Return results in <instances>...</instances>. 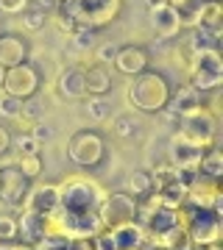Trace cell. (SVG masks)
Instances as JSON below:
<instances>
[{
    "mask_svg": "<svg viewBox=\"0 0 223 250\" xmlns=\"http://www.w3.org/2000/svg\"><path fill=\"white\" fill-rule=\"evenodd\" d=\"M20 208L34 211L39 217L53 214L56 208H59V189H56V184H36V187H31Z\"/></svg>",
    "mask_w": 223,
    "mask_h": 250,
    "instance_id": "5bb4252c",
    "label": "cell"
},
{
    "mask_svg": "<svg viewBox=\"0 0 223 250\" xmlns=\"http://www.w3.org/2000/svg\"><path fill=\"white\" fill-rule=\"evenodd\" d=\"M56 92L67 100H81L87 98V83H84V70L81 67H67L56 78Z\"/></svg>",
    "mask_w": 223,
    "mask_h": 250,
    "instance_id": "2e32d148",
    "label": "cell"
},
{
    "mask_svg": "<svg viewBox=\"0 0 223 250\" xmlns=\"http://www.w3.org/2000/svg\"><path fill=\"white\" fill-rule=\"evenodd\" d=\"M3 78H6V67H0V86H3Z\"/></svg>",
    "mask_w": 223,
    "mask_h": 250,
    "instance_id": "7dc6e473",
    "label": "cell"
},
{
    "mask_svg": "<svg viewBox=\"0 0 223 250\" xmlns=\"http://www.w3.org/2000/svg\"><path fill=\"white\" fill-rule=\"evenodd\" d=\"M181 223V217H178V208H168V206H159L156 211H153L148 220L143 223L145 228V245L151 239H156V236H162L165 231H170L173 225Z\"/></svg>",
    "mask_w": 223,
    "mask_h": 250,
    "instance_id": "e0dca14e",
    "label": "cell"
},
{
    "mask_svg": "<svg viewBox=\"0 0 223 250\" xmlns=\"http://www.w3.org/2000/svg\"><path fill=\"white\" fill-rule=\"evenodd\" d=\"M170 6L176 9V17H178V25L181 28H196L198 25L201 0H170Z\"/></svg>",
    "mask_w": 223,
    "mask_h": 250,
    "instance_id": "4316f807",
    "label": "cell"
},
{
    "mask_svg": "<svg viewBox=\"0 0 223 250\" xmlns=\"http://www.w3.org/2000/svg\"><path fill=\"white\" fill-rule=\"evenodd\" d=\"M196 28L221 31L223 28V6H221V0H201V9H198V25Z\"/></svg>",
    "mask_w": 223,
    "mask_h": 250,
    "instance_id": "d4e9b609",
    "label": "cell"
},
{
    "mask_svg": "<svg viewBox=\"0 0 223 250\" xmlns=\"http://www.w3.org/2000/svg\"><path fill=\"white\" fill-rule=\"evenodd\" d=\"M115 53H117V47L112 45V42H106V45H98L95 47V59H98V64H112L115 62Z\"/></svg>",
    "mask_w": 223,
    "mask_h": 250,
    "instance_id": "74e56055",
    "label": "cell"
},
{
    "mask_svg": "<svg viewBox=\"0 0 223 250\" xmlns=\"http://www.w3.org/2000/svg\"><path fill=\"white\" fill-rule=\"evenodd\" d=\"M11 147H17V153H39L42 150V142H36L34 136L28 134H20L17 139H11Z\"/></svg>",
    "mask_w": 223,
    "mask_h": 250,
    "instance_id": "1f68e13d",
    "label": "cell"
},
{
    "mask_svg": "<svg viewBox=\"0 0 223 250\" xmlns=\"http://www.w3.org/2000/svg\"><path fill=\"white\" fill-rule=\"evenodd\" d=\"M39 3H45V6H50V3H56V0H39Z\"/></svg>",
    "mask_w": 223,
    "mask_h": 250,
    "instance_id": "c3c4849f",
    "label": "cell"
},
{
    "mask_svg": "<svg viewBox=\"0 0 223 250\" xmlns=\"http://www.w3.org/2000/svg\"><path fill=\"white\" fill-rule=\"evenodd\" d=\"M134 250H151V248H148V245H145V248H134Z\"/></svg>",
    "mask_w": 223,
    "mask_h": 250,
    "instance_id": "681fc988",
    "label": "cell"
},
{
    "mask_svg": "<svg viewBox=\"0 0 223 250\" xmlns=\"http://www.w3.org/2000/svg\"><path fill=\"white\" fill-rule=\"evenodd\" d=\"M201 106V92L196 89V86H190V83H184V86H178L176 92H170V100H168V106L173 114H187V111H193V108Z\"/></svg>",
    "mask_w": 223,
    "mask_h": 250,
    "instance_id": "603a6c76",
    "label": "cell"
},
{
    "mask_svg": "<svg viewBox=\"0 0 223 250\" xmlns=\"http://www.w3.org/2000/svg\"><path fill=\"white\" fill-rule=\"evenodd\" d=\"M92 242H95V250H115V242H112V236H109L106 228H103L100 233H95Z\"/></svg>",
    "mask_w": 223,
    "mask_h": 250,
    "instance_id": "60d3db41",
    "label": "cell"
},
{
    "mask_svg": "<svg viewBox=\"0 0 223 250\" xmlns=\"http://www.w3.org/2000/svg\"><path fill=\"white\" fill-rule=\"evenodd\" d=\"M14 167H17L28 181H34L36 175L42 172V156H39V153H17Z\"/></svg>",
    "mask_w": 223,
    "mask_h": 250,
    "instance_id": "f1b7e54d",
    "label": "cell"
},
{
    "mask_svg": "<svg viewBox=\"0 0 223 250\" xmlns=\"http://www.w3.org/2000/svg\"><path fill=\"white\" fill-rule=\"evenodd\" d=\"M170 0H145V6L148 9H156V6H168Z\"/></svg>",
    "mask_w": 223,
    "mask_h": 250,
    "instance_id": "f6af8a7d",
    "label": "cell"
},
{
    "mask_svg": "<svg viewBox=\"0 0 223 250\" xmlns=\"http://www.w3.org/2000/svg\"><path fill=\"white\" fill-rule=\"evenodd\" d=\"M17 239L25 245H36L45 239V217L34 214V211H20L17 217Z\"/></svg>",
    "mask_w": 223,
    "mask_h": 250,
    "instance_id": "44dd1931",
    "label": "cell"
},
{
    "mask_svg": "<svg viewBox=\"0 0 223 250\" xmlns=\"http://www.w3.org/2000/svg\"><path fill=\"white\" fill-rule=\"evenodd\" d=\"M112 134L120 136V139H131L137 134V120L131 114H117L112 120Z\"/></svg>",
    "mask_w": 223,
    "mask_h": 250,
    "instance_id": "4dcf8cb0",
    "label": "cell"
},
{
    "mask_svg": "<svg viewBox=\"0 0 223 250\" xmlns=\"http://www.w3.org/2000/svg\"><path fill=\"white\" fill-rule=\"evenodd\" d=\"M67 156L75 167H98L103 156H106V142H103V136L98 131H78V134L70 136V142H67Z\"/></svg>",
    "mask_w": 223,
    "mask_h": 250,
    "instance_id": "52a82bcc",
    "label": "cell"
},
{
    "mask_svg": "<svg viewBox=\"0 0 223 250\" xmlns=\"http://www.w3.org/2000/svg\"><path fill=\"white\" fill-rule=\"evenodd\" d=\"M148 22H151V28L156 31V36H162V39H170V36H176L178 31H181V25H178V17H176V9L173 6H156V9H148Z\"/></svg>",
    "mask_w": 223,
    "mask_h": 250,
    "instance_id": "ffe728a7",
    "label": "cell"
},
{
    "mask_svg": "<svg viewBox=\"0 0 223 250\" xmlns=\"http://www.w3.org/2000/svg\"><path fill=\"white\" fill-rule=\"evenodd\" d=\"M148 248H159V250H193L196 245H193V239H190L187 228L178 223V225H173L170 231H165L162 236L151 239V242H148Z\"/></svg>",
    "mask_w": 223,
    "mask_h": 250,
    "instance_id": "7402d4cb",
    "label": "cell"
},
{
    "mask_svg": "<svg viewBox=\"0 0 223 250\" xmlns=\"http://www.w3.org/2000/svg\"><path fill=\"white\" fill-rule=\"evenodd\" d=\"M190 86H196L198 92H212L223 83V59L221 50H198L193 53L187 64Z\"/></svg>",
    "mask_w": 223,
    "mask_h": 250,
    "instance_id": "8992f818",
    "label": "cell"
},
{
    "mask_svg": "<svg viewBox=\"0 0 223 250\" xmlns=\"http://www.w3.org/2000/svg\"><path fill=\"white\" fill-rule=\"evenodd\" d=\"M193 250H221V242H215V245H206V248H193Z\"/></svg>",
    "mask_w": 223,
    "mask_h": 250,
    "instance_id": "bcb514c9",
    "label": "cell"
},
{
    "mask_svg": "<svg viewBox=\"0 0 223 250\" xmlns=\"http://www.w3.org/2000/svg\"><path fill=\"white\" fill-rule=\"evenodd\" d=\"M28 134L34 136L36 142H48V139H50V136H53V131H50V128H48V125L36 123V125H31V131H28Z\"/></svg>",
    "mask_w": 223,
    "mask_h": 250,
    "instance_id": "b9f144b4",
    "label": "cell"
},
{
    "mask_svg": "<svg viewBox=\"0 0 223 250\" xmlns=\"http://www.w3.org/2000/svg\"><path fill=\"white\" fill-rule=\"evenodd\" d=\"M84 117H89L92 123H103L109 120V103L98 95H87L84 98Z\"/></svg>",
    "mask_w": 223,
    "mask_h": 250,
    "instance_id": "f546056e",
    "label": "cell"
},
{
    "mask_svg": "<svg viewBox=\"0 0 223 250\" xmlns=\"http://www.w3.org/2000/svg\"><path fill=\"white\" fill-rule=\"evenodd\" d=\"M84 83H87V95L103 98V95L112 89V72H109L103 64H95V67L84 70Z\"/></svg>",
    "mask_w": 223,
    "mask_h": 250,
    "instance_id": "cb8c5ba5",
    "label": "cell"
},
{
    "mask_svg": "<svg viewBox=\"0 0 223 250\" xmlns=\"http://www.w3.org/2000/svg\"><path fill=\"white\" fill-rule=\"evenodd\" d=\"M151 250H159V248H151Z\"/></svg>",
    "mask_w": 223,
    "mask_h": 250,
    "instance_id": "f907efd6",
    "label": "cell"
},
{
    "mask_svg": "<svg viewBox=\"0 0 223 250\" xmlns=\"http://www.w3.org/2000/svg\"><path fill=\"white\" fill-rule=\"evenodd\" d=\"M178 217H181V225L187 228L190 239H193L196 248H206V245L221 242L223 225H221V217L215 214L212 208H201V206L184 203L178 208Z\"/></svg>",
    "mask_w": 223,
    "mask_h": 250,
    "instance_id": "3957f363",
    "label": "cell"
},
{
    "mask_svg": "<svg viewBox=\"0 0 223 250\" xmlns=\"http://www.w3.org/2000/svg\"><path fill=\"white\" fill-rule=\"evenodd\" d=\"M28 189H31V181H28L14 164H9V167L0 170V200L6 206L20 208L23 200H25V195H28Z\"/></svg>",
    "mask_w": 223,
    "mask_h": 250,
    "instance_id": "7c38bea8",
    "label": "cell"
},
{
    "mask_svg": "<svg viewBox=\"0 0 223 250\" xmlns=\"http://www.w3.org/2000/svg\"><path fill=\"white\" fill-rule=\"evenodd\" d=\"M73 42L81 47V50H87V47H92V36H95V28H87V25H75V31H73Z\"/></svg>",
    "mask_w": 223,
    "mask_h": 250,
    "instance_id": "836d02e7",
    "label": "cell"
},
{
    "mask_svg": "<svg viewBox=\"0 0 223 250\" xmlns=\"http://www.w3.org/2000/svg\"><path fill=\"white\" fill-rule=\"evenodd\" d=\"M221 197H223L221 178H209V175H201V172L187 175V203L190 206L212 208Z\"/></svg>",
    "mask_w": 223,
    "mask_h": 250,
    "instance_id": "8fae6325",
    "label": "cell"
},
{
    "mask_svg": "<svg viewBox=\"0 0 223 250\" xmlns=\"http://www.w3.org/2000/svg\"><path fill=\"white\" fill-rule=\"evenodd\" d=\"M67 245H70V239H42L34 245V250H70Z\"/></svg>",
    "mask_w": 223,
    "mask_h": 250,
    "instance_id": "ab89813d",
    "label": "cell"
},
{
    "mask_svg": "<svg viewBox=\"0 0 223 250\" xmlns=\"http://www.w3.org/2000/svg\"><path fill=\"white\" fill-rule=\"evenodd\" d=\"M59 189V211L70 217H100L106 189L89 175H67Z\"/></svg>",
    "mask_w": 223,
    "mask_h": 250,
    "instance_id": "6da1fadb",
    "label": "cell"
},
{
    "mask_svg": "<svg viewBox=\"0 0 223 250\" xmlns=\"http://www.w3.org/2000/svg\"><path fill=\"white\" fill-rule=\"evenodd\" d=\"M125 192L134 197V200H140L145 197L148 192H153V181H151V172L148 170H134L125 181Z\"/></svg>",
    "mask_w": 223,
    "mask_h": 250,
    "instance_id": "83f0119b",
    "label": "cell"
},
{
    "mask_svg": "<svg viewBox=\"0 0 223 250\" xmlns=\"http://www.w3.org/2000/svg\"><path fill=\"white\" fill-rule=\"evenodd\" d=\"M9 147H11V134H9L6 125H0V156H6Z\"/></svg>",
    "mask_w": 223,
    "mask_h": 250,
    "instance_id": "7bdbcfd3",
    "label": "cell"
},
{
    "mask_svg": "<svg viewBox=\"0 0 223 250\" xmlns=\"http://www.w3.org/2000/svg\"><path fill=\"white\" fill-rule=\"evenodd\" d=\"M201 175H209V178H221L223 175V153L221 147H206L204 156H201V161H198V170Z\"/></svg>",
    "mask_w": 223,
    "mask_h": 250,
    "instance_id": "484cf974",
    "label": "cell"
},
{
    "mask_svg": "<svg viewBox=\"0 0 223 250\" xmlns=\"http://www.w3.org/2000/svg\"><path fill=\"white\" fill-rule=\"evenodd\" d=\"M151 181H153V192H156L162 206L181 208V206L187 203V172L176 170L170 161L168 164H159L151 172Z\"/></svg>",
    "mask_w": 223,
    "mask_h": 250,
    "instance_id": "5b68a950",
    "label": "cell"
},
{
    "mask_svg": "<svg viewBox=\"0 0 223 250\" xmlns=\"http://www.w3.org/2000/svg\"><path fill=\"white\" fill-rule=\"evenodd\" d=\"M123 0H75V22L87 28H103L120 14Z\"/></svg>",
    "mask_w": 223,
    "mask_h": 250,
    "instance_id": "ba28073f",
    "label": "cell"
},
{
    "mask_svg": "<svg viewBox=\"0 0 223 250\" xmlns=\"http://www.w3.org/2000/svg\"><path fill=\"white\" fill-rule=\"evenodd\" d=\"M178 136H184L201 147H212L218 139V114L201 103L198 108L178 117Z\"/></svg>",
    "mask_w": 223,
    "mask_h": 250,
    "instance_id": "277c9868",
    "label": "cell"
},
{
    "mask_svg": "<svg viewBox=\"0 0 223 250\" xmlns=\"http://www.w3.org/2000/svg\"><path fill=\"white\" fill-rule=\"evenodd\" d=\"M100 223H103V228L137 223V200L128 192H106L103 206H100Z\"/></svg>",
    "mask_w": 223,
    "mask_h": 250,
    "instance_id": "30bf717a",
    "label": "cell"
},
{
    "mask_svg": "<svg viewBox=\"0 0 223 250\" xmlns=\"http://www.w3.org/2000/svg\"><path fill=\"white\" fill-rule=\"evenodd\" d=\"M36 89H39V72H36L34 64H28V62L17 64V67H9L6 78H3V86H0V92H6V95H11L17 100L34 98Z\"/></svg>",
    "mask_w": 223,
    "mask_h": 250,
    "instance_id": "9c48e42d",
    "label": "cell"
},
{
    "mask_svg": "<svg viewBox=\"0 0 223 250\" xmlns=\"http://www.w3.org/2000/svg\"><path fill=\"white\" fill-rule=\"evenodd\" d=\"M115 250H134V248H145V228L140 223H123L115 228H106Z\"/></svg>",
    "mask_w": 223,
    "mask_h": 250,
    "instance_id": "ac0fdd59",
    "label": "cell"
},
{
    "mask_svg": "<svg viewBox=\"0 0 223 250\" xmlns=\"http://www.w3.org/2000/svg\"><path fill=\"white\" fill-rule=\"evenodd\" d=\"M17 239V220L14 217H0V242Z\"/></svg>",
    "mask_w": 223,
    "mask_h": 250,
    "instance_id": "d590c367",
    "label": "cell"
},
{
    "mask_svg": "<svg viewBox=\"0 0 223 250\" xmlns=\"http://www.w3.org/2000/svg\"><path fill=\"white\" fill-rule=\"evenodd\" d=\"M50 22H53V25L59 28L64 36H70L73 31H75V25H78L73 17H64V14H50Z\"/></svg>",
    "mask_w": 223,
    "mask_h": 250,
    "instance_id": "8d00e7d4",
    "label": "cell"
},
{
    "mask_svg": "<svg viewBox=\"0 0 223 250\" xmlns=\"http://www.w3.org/2000/svg\"><path fill=\"white\" fill-rule=\"evenodd\" d=\"M112 64L117 67V72H123V75L134 78V75H140V72L148 70V53H145V47H140V45L117 47L115 62Z\"/></svg>",
    "mask_w": 223,
    "mask_h": 250,
    "instance_id": "9a60e30c",
    "label": "cell"
},
{
    "mask_svg": "<svg viewBox=\"0 0 223 250\" xmlns=\"http://www.w3.org/2000/svg\"><path fill=\"white\" fill-rule=\"evenodd\" d=\"M28 59V42L23 36L0 34V67H17Z\"/></svg>",
    "mask_w": 223,
    "mask_h": 250,
    "instance_id": "d6986e66",
    "label": "cell"
},
{
    "mask_svg": "<svg viewBox=\"0 0 223 250\" xmlns=\"http://www.w3.org/2000/svg\"><path fill=\"white\" fill-rule=\"evenodd\" d=\"M20 106H23V100H17V98H11V95H6V92H0V114L3 117H14L20 114Z\"/></svg>",
    "mask_w": 223,
    "mask_h": 250,
    "instance_id": "e575fe53",
    "label": "cell"
},
{
    "mask_svg": "<svg viewBox=\"0 0 223 250\" xmlns=\"http://www.w3.org/2000/svg\"><path fill=\"white\" fill-rule=\"evenodd\" d=\"M170 92L173 89H170V83H168L165 75L145 70V72H140V75L131 78L128 89H125V100H128V106H134L137 111L156 114V111H162V108L168 106Z\"/></svg>",
    "mask_w": 223,
    "mask_h": 250,
    "instance_id": "7a4b0ae2",
    "label": "cell"
},
{
    "mask_svg": "<svg viewBox=\"0 0 223 250\" xmlns=\"http://www.w3.org/2000/svg\"><path fill=\"white\" fill-rule=\"evenodd\" d=\"M45 11L42 9H25L23 11V28L25 31H39V28L45 25Z\"/></svg>",
    "mask_w": 223,
    "mask_h": 250,
    "instance_id": "d6a6232c",
    "label": "cell"
},
{
    "mask_svg": "<svg viewBox=\"0 0 223 250\" xmlns=\"http://www.w3.org/2000/svg\"><path fill=\"white\" fill-rule=\"evenodd\" d=\"M31 0H0V11L3 14H23Z\"/></svg>",
    "mask_w": 223,
    "mask_h": 250,
    "instance_id": "f35d334b",
    "label": "cell"
},
{
    "mask_svg": "<svg viewBox=\"0 0 223 250\" xmlns=\"http://www.w3.org/2000/svg\"><path fill=\"white\" fill-rule=\"evenodd\" d=\"M206 147H201V145L196 142H190V139H184V136H173L170 139V164L176 167V170L181 172H187V175H193V172L198 170V161H201V156H204Z\"/></svg>",
    "mask_w": 223,
    "mask_h": 250,
    "instance_id": "4fadbf2b",
    "label": "cell"
},
{
    "mask_svg": "<svg viewBox=\"0 0 223 250\" xmlns=\"http://www.w3.org/2000/svg\"><path fill=\"white\" fill-rule=\"evenodd\" d=\"M67 248L70 250H95V242L92 239H70Z\"/></svg>",
    "mask_w": 223,
    "mask_h": 250,
    "instance_id": "ee69618b",
    "label": "cell"
}]
</instances>
